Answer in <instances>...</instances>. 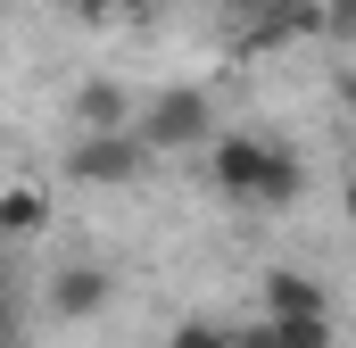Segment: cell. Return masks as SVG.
Wrapping results in <instances>:
<instances>
[{
	"instance_id": "cell-1",
	"label": "cell",
	"mask_w": 356,
	"mask_h": 348,
	"mask_svg": "<svg viewBox=\"0 0 356 348\" xmlns=\"http://www.w3.org/2000/svg\"><path fill=\"white\" fill-rule=\"evenodd\" d=\"M207 182L224 191V199H249V207H290L298 191H307V174L290 150H273L257 133H224L216 150H207Z\"/></svg>"
},
{
	"instance_id": "cell-2",
	"label": "cell",
	"mask_w": 356,
	"mask_h": 348,
	"mask_svg": "<svg viewBox=\"0 0 356 348\" xmlns=\"http://www.w3.org/2000/svg\"><path fill=\"white\" fill-rule=\"evenodd\" d=\"M133 133L149 141V158H175V150H199V141H216V116H207V91H191V84H175V91H158L141 116H133Z\"/></svg>"
},
{
	"instance_id": "cell-3",
	"label": "cell",
	"mask_w": 356,
	"mask_h": 348,
	"mask_svg": "<svg viewBox=\"0 0 356 348\" xmlns=\"http://www.w3.org/2000/svg\"><path fill=\"white\" fill-rule=\"evenodd\" d=\"M149 166H158V158H149L141 133H83V141L67 150V174H75V182H99V191H124V182H141Z\"/></svg>"
},
{
	"instance_id": "cell-4",
	"label": "cell",
	"mask_w": 356,
	"mask_h": 348,
	"mask_svg": "<svg viewBox=\"0 0 356 348\" xmlns=\"http://www.w3.org/2000/svg\"><path fill=\"white\" fill-rule=\"evenodd\" d=\"M282 42H323V8L315 0H266L249 25H241V50H282Z\"/></svg>"
},
{
	"instance_id": "cell-5",
	"label": "cell",
	"mask_w": 356,
	"mask_h": 348,
	"mask_svg": "<svg viewBox=\"0 0 356 348\" xmlns=\"http://www.w3.org/2000/svg\"><path fill=\"white\" fill-rule=\"evenodd\" d=\"M108 299H116V274H108V265H58V274H50V315H58V324L108 315Z\"/></svg>"
},
{
	"instance_id": "cell-6",
	"label": "cell",
	"mask_w": 356,
	"mask_h": 348,
	"mask_svg": "<svg viewBox=\"0 0 356 348\" xmlns=\"http://www.w3.org/2000/svg\"><path fill=\"white\" fill-rule=\"evenodd\" d=\"M257 307H266V324H315V315H332V290L315 282V274H290V265H273L266 290H257Z\"/></svg>"
},
{
	"instance_id": "cell-7",
	"label": "cell",
	"mask_w": 356,
	"mask_h": 348,
	"mask_svg": "<svg viewBox=\"0 0 356 348\" xmlns=\"http://www.w3.org/2000/svg\"><path fill=\"white\" fill-rule=\"evenodd\" d=\"M75 125H83V133H133V100H124V84H108V75L83 84V91H75Z\"/></svg>"
},
{
	"instance_id": "cell-8",
	"label": "cell",
	"mask_w": 356,
	"mask_h": 348,
	"mask_svg": "<svg viewBox=\"0 0 356 348\" xmlns=\"http://www.w3.org/2000/svg\"><path fill=\"white\" fill-rule=\"evenodd\" d=\"M42 224H50V191L8 182V191H0V241H33Z\"/></svg>"
},
{
	"instance_id": "cell-9",
	"label": "cell",
	"mask_w": 356,
	"mask_h": 348,
	"mask_svg": "<svg viewBox=\"0 0 356 348\" xmlns=\"http://www.w3.org/2000/svg\"><path fill=\"white\" fill-rule=\"evenodd\" d=\"M166 348H232V324H216V315H182L175 332H166Z\"/></svg>"
},
{
	"instance_id": "cell-10",
	"label": "cell",
	"mask_w": 356,
	"mask_h": 348,
	"mask_svg": "<svg viewBox=\"0 0 356 348\" xmlns=\"http://www.w3.org/2000/svg\"><path fill=\"white\" fill-rule=\"evenodd\" d=\"M75 17H83V25H141L149 0H75Z\"/></svg>"
},
{
	"instance_id": "cell-11",
	"label": "cell",
	"mask_w": 356,
	"mask_h": 348,
	"mask_svg": "<svg viewBox=\"0 0 356 348\" xmlns=\"http://www.w3.org/2000/svg\"><path fill=\"white\" fill-rule=\"evenodd\" d=\"M273 340L282 348H340V324H332V315H315V324H273Z\"/></svg>"
},
{
	"instance_id": "cell-12",
	"label": "cell",
	"mask_w": 356,
	"mask_h": 348,
	"mask_svg": "<svg viewBox=\"0 0 356 348\" xmlns=\"http://www.w3.org/2000/svg\"><path fill=\"white\" fill-rule=\"evenodd\" d=\"M323 42H356V0H323Z\"/></svg>"
},
{
	"instance_id": "cell-13",
	"label": "cell",
	"mask_w": 356,
	"mask_h": 348,
	"mask_svg": "<svg viewBox=\"0 0 356 348\" xmlns=\"http://www.w3.org/2000/svg\"><path fill=\"white\" fill-rule=\"evenodd\" d=\"M232 348H282V340H273V324L257 315V324H232Z\"/></svg>"
},
{
	"instance_id": "cell-14",
	"label": "cell",
	"mask_w": 356,
	"mask_h": 348,
	"mask_svg": "<svg viewBox=\"0 0 356 348\" xmlns=\"http://www.w3.org/2000/svg\"><path fill=\"white\" fill-rule=\"evenodd\" d=\"M340 207H348V224H356V174H348V191H340Z\"/></svg>"
},
{
	"instance_id": "cell-15",
	"label": "cell",
	"mask_w": 356,
	"mask_h": 348,
	"mask_svg": "<svg viewBox=\"0 0 356 348\" xmlns=\"http://www.w3.org/2000/svg\"><path fill=\"white\" fill-rule=\"evenodd\" d=\"M58 8H75V0H58Z\"/></svg>"
}]
</instances>
